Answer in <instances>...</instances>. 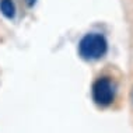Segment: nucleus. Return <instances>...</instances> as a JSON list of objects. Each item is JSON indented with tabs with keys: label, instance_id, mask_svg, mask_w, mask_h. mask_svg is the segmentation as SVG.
Returning a JSON list of instances; mask_svg holds the SVG:
<instances>
[{
	"label": "nucleus",
	"instance_id": "obj_1",
	"mask_svg": "<svg viewBox=\"0 0 133 133\" xmlns=\"http://www.w3.org/2000/svg\"><path fill=\"white\" fill-rule=\"evenodd\" d=\"M108 52V42L99 32H88L78 42V53L84 60H98Z\"/></svg>",
	"mask_w": 133,
	"mask_h": 133
},
{
	"label": "nucleus",
	"instance_id": "obj_2",
	"mask_svg": "<svg viewBox=\"0 0 133 133\" xmlns=\"http://www.w3.org/2000/svg\"><path fill=\"white\" fill-rule=\"evenodd\" d=\"M91 97H92V101H94L98 107H101V108L109 107L115 99L114 81L107 76L98 77L94 83H92Z\"/></svg>",
	"mask_w": 133,
	"mask_h": 133
},
{
	"label": "nucleus",
	"instance_id": "obj_3",
	"mask_svg": "<svg viewBox=\"0 0 133 133\" xmlns=\"http://www.w3.org/2000/svg\"><path fill=\"white\" fill-rule=\"evenodd\" d=\"M0 11L7 18H13L16 16V6L13 0H0Z\"/></svg>",
	"mask_w": 133,
	"mask_h": 133
}]
</instances>
